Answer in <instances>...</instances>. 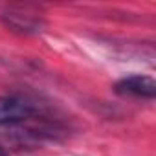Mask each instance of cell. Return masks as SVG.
I'll list each match as a JSON object with an SVG mask.
<instances>
[{
    "label": "cell",
    "instance_id": "1",
    "mask_svg": "<svg viewBox=\"0 0 156 156\" xmlns=\"http://www.w3.org/2000/svg\"><path fill=\"white\" fill-rule=\"evenodd\" d=\"M42 103L26 96H2L0 98V127H11L30 121L44 114Z\"/></svg>",
    "mask_w": 156,
    "mask_h": 156
},
{
    "label": "cell",
    "instance_id": "2",
    "mask_svg": "<svg viewBox=\"0 0 156 156\" xmlns=\"http://www.w3.org/2000/svg\"><path fill=\"white\" fill-rule=\"evenodd\" d=\"M0 20H2L8 28L20 31V33H37L42 28V19L30 15L26 11H20L13 6H4L0 8Z\"/></svg>",
    "mask_w": 156,
    "mask_h": 156
},
{
    "label": "cell",
    "instance_id": "3",
    "mask_svg": "<svg viewBox=\"0 0 156 156\" xmlns=\"http://www.w3.org/2000/svg\"><path fill=\"white\" fill-rule=\"evenodd\" d=\"M116 92L127 98L152 99L156 96V83L149 75H129L116 83Z\"/></svg>",
    "mask_w": 156,
    "mask_h": 156
},
{
    "label": "cell",
    "instance_id": "4",
    "mask_svg": "<svg viewBox=\"0 0 156 156\" xmlns=\"http://www.w3.org/2000/svg\"><path fill=\"white\" fill-rule=\"evenodd\" d=\"M0 156H9V154H8V152H6V149H4V147H2V145H0Z\"/></svg>",
    "mask_w": 156,
    "mask_h": 156
}]
</instances>
